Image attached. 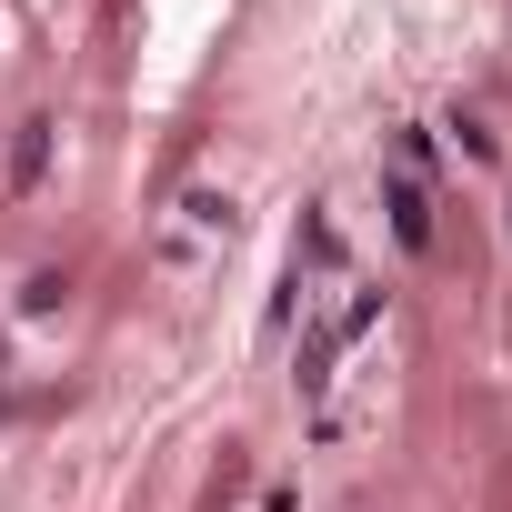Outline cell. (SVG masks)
<instances>
[{"label":"cell","instance_id":"cell-1","mask_svg":"<svg viewBox=\"0 0 512 512\" xmlns=\"http://www.w3.org/2000/svg\"><path fill=\"white\" fill-rule=\"evenodd\" d=\"M231 241H241V201L221 181H181L171 211H161V231H151V272L161 282H201Z\"/></svg>","mask_w":512,"mask_h":512},{"label":"cell","instance_id":"cell-2","mask_svg":"<svg viewBox=\"0 0 512 512\" xmlns=\"http://www.w3.org/2000/svg\"><path fill=\"white\" fill-rule=\"evenodd\" d=\"M372 322H382V282H332V302L302 322V402H322L332 382H342V362L372 342Z\"/></svg>","mask_w":512,"mask_h":512},{"label":"cell","instance_id":"cell-3","mask_svg":"<svg viewBox=\"0 0 512 512\" xmlns=\"http://www.w3.org/2000/svg\"><path fill=\"white\" fill-rule=\"evenodd\" d=\"M382 201H392V241H402V251H432V191H422V131H402V141H392V161H382Z\"/></svg>","mask_w":512,"mask_h":512},{"label":"cell","instance_id":"cell-4","mask_svg":"<svg viewBox=\"0 0 512 512\" xmlns=\"http://www.w3.org/2000/svg\"><path fill=\"white\" fill-rule=\"evenodd\" d=\"M41 161H51V121L31 111V121H21V151H11V191H31V181H41Z\"/></svg>","mask_w":512,"mask_h":512}]
</instances>
